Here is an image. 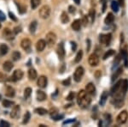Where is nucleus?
<instances>
[{
  "label": "nucleus",
  "mask_w": 128,
  "mask_h": 127,
  "mask_svg": "<svg viewBox=\"0 0 128 127\" xmlns=\"http://www.w3.org/2000/svg\"><path fill=\"white\" fill-rule=\"evenodd\" d=\"M84 68L81 67V66H79V67L76 69L75 71H74V80L77 82H80L84 76Z\"/></svg>",
  "instance_id": "obj_1"
},
{
  "label": "nucleus",
  "mask_w": 128,
  "mask_h": 127,
  "mask_svg": "<svg viewBox=\"0 0 128 127\" xmlns=\"http://www.w3.org/2000/svg\"><path fill=\"white\" fill-rule=\"evenodd\" d=\"M40 16L43 19H47L49 17L50 15V8L48 5H44L43 7L40 8Z\"/></svg>",
  "instance_id": "obj_2"
},
{
  "label": "nucleus",
  "mask_w": 128,
  "mask_h": 127,
  "mask_svg": "<svg viewBox=\"0 0 128 127\" xmlns=\"http://www.w3.org/2000/svg\"><path fill=\"white\" fill-rule=\"evenodd\" d=\"M128 119V112L126 111H122L120 112L116 118V122L118 124H123Z\"/></svg>",
  "instance_id": "obj_3"
},
{
  "label": "nucleus",
  "mask_w": 128,
  "mask_h": 127,
  "mask_svg": "<svg viewBox=\"0 0 128 127\" xmlns=\"http://www.w3.org/2000/svg\"><path fill=\"white\" fill-rule=\"evenodd\" d=\"M45 41L49 46H53L56 42V35L53 32H49L45 36Z\"/></svg>",
  "instance_id": "obj_4"
},
{
  "label": "nucleus",
  "mask_w": 128,
  "mask_h": 127,
  "mask_svg": "<svg viewBox=\"0 0 128 127\" xmlns=\"http://www.w3.org/2000/svg\"><path fill=\"white\" fill-rule=\"evenodd\" d=\"M112 39V34H100L99 36V41L101 44H105L106 46H108Z\"/></svg>",
  "instance_id": "obj_5"
},
{
  "label": "nucleus",
  "mask_w": 128,
  "mask_h": 127,
  "mask_svg": "<svg viewBox=\"0 0 128 127\" xmlns=\"http://www.w3.org/2000/svg\"><path fill=\"white\" fill-rule=\"evenodd\" d=\"M88 63H89V64H90V66H92V67L98 65L99 57L96 55V53L92 54V55H90V57H89V59H88Z\"/></svg>",
  "instance_id": "obj_6"
},
{
  "label": "nucleus",
  "mask_w": 128,
  "mask_h": 127,
  "mask_svg": "<svg viewBox=\"0 0 128 127\" xmlns=\"http://www.w3.org/2000/svg\"><path fill=\"white\" fill-rule=\"evenodd\" d=\"M22 77H23V71L20 70H16L14 72L13 76L10 77V82H16V81L20 80Z\"/></svg>",
  "instance_id": "obj_7"
},
{
  "label": "nucleus",
  "mask_w": 128,
  "mask_h": 127,
  "mask_svg": "<svg viewBox=\"0 0 128 127\" xmlns=\"http://www.w3.org/2000/svg\"><path fill=\"white\" fill-rule=\"evenodd\" d=\"M16 34L14 33V31L10 30V28H4V30L3 31V36L4 38L8 39V40H11L15 38Z\"/></svg>",
  "instance_id": "obj_8"
},
{
  "label": "nucleus",
  "mask_w": 128,
  "mask_h": 127,
  "mask_svg": "<svg viewBox=\"0 0 128 127\" xmlns=\"http://www.w3.org/2000/svg\"><path fill=\"white\" fill-rule=\"evenodd\" d=\"M47 83H48V80H47V77L45 76H40V77L38 78V82H37V84L38 86L41 89H44L46 88Z\"/></svg>",
  "instance_id": "obj_9"
},
{
  "label": "nucleus",
  "mask_w": 128,
  "mask_h": 127,
  "mask_svg": "<svg viewBox=\"0 0 128 127\" xmlns=\"http://www.w3.org/2000/svg\"><path fill=\"white\" fill-rule=\"evenodd\" d=\"M20 107L19 105H16L14 106V107L12 108V111L10 112V117L12 118H17L20 116Z\"/></svg>",
  "instance_id": "obj_10"
},
{
  "label": "nucleus",
  "mask_w": 128,
  "mask_h": 127,
  "mask_svg": "<svg viewBox=\"0 0 128 127\" xmlns=\"http://www.w3.org/2000/svg\"><path fill=\"white\" fill-rule=\"evenodd\" d=\"M32 46V42L29 39H23L20 42V47L22 49H24L25 51H29Z\"/></svg>",
  "instance_id": "obj_11"
},
{
  "label": "nucleus",
  "mask_w": 128,
  "mask_h": 127,
  "mask_svg": "<svg viewBox=\"0 0 128 127\" xmlns=\"http://www.w3.org/2000/svg\"><path fill=\"white\" fill-rule=\"evenodd\" d=\"M57 54H58V57L61 60H62L65 57V48H64L63 43H60L57 47Z\"/></svg>",
  "instance_id": "obj_12"
},
{
  "label": "nucleus",
  "mask_w": 128,
  "mask_h": 127,
  "mask_svg": "<svg viewBox=\"0 0 128 127\" xmlns=\"http://www.w3.org/2000/svg\"><path fill=\"white\" fill-rule=\"evenodd\" d=\"M46 47V41L44 39H40L36 44V49L38 52H42Z\"/></svg>",
  "instance_id": "obj_13"
},
{
  "label": "nucleus",
  "mask_w": 128,
  "mask_h": 127,
  "mask_svg": "<svg viewBox=\"0 0 128 127\" xmlns=\"http://www.w3.org/2000/svg\"><path fill=\"white\" fill-rule=\"evenodd\" d=\"M86 91L87 92V94H90V95H95V93H96V88H95L93 83H92V82L88 83L86 86Z\"/></svg>",
  "instance_id": "obj_14"
},
{
  "label": "nucleus",
  "mask_w": 128,
  "mask_h": 127,
  "mask_svg": "<svg viewBox=\"0 0 128 127\" xmlns=\"http://www.w3.org/2000/svg\"><path fill=\"white\" fill-rule=\"evenodd\" d=\"M36 95H37V100H38V101H44L46 100V98H47L46 94H45L44 91H42V90H38V91H37Z\"/></svg>",
  "instance_id": "obj_15"
},
{
  "label": "nucleus",
  "mask_w": 128,
  "mask_h": 127,
  "mask_svg": "<svg viewBox=\"0 0 128 127\" xmlns=\"http://www.w3.org/2000/svg\"><path fill=\"white\" fill-rule=\"evenodd\" d=\"M15 94H16V91L12 87L10 86H8L7 88L5 89V95L7 97H14L15 96Z\"/></svg>",
  "instance_id": "obj_16"
},
{
  "label": "nucleus",
  "mask_w": 128,
  "mask_h": 127,
  "mask_svg": "<svg viewBox=\"0 0 128 127\" xmlns=\"http://www.w3.org/2000/svg\"><path fill=\"white\" fill-rule=\"evenodd\" d=\"M86 95H87V92H86V90H80V91L79 94H78V95H77V102L79 105L82 101V100H83Z\"/></svg>",
  "instance_id": "obj_17"
},
{
  "label": "nucleus",
  "mask_w": 128,
  "mask_h": 127,
  "mask_svg": "<svg viewBox=\"0 0 128 127\" xmlns=\"http://www.w3.org/2000/svg\"><path fill=\"white\" fill-rule=\"evenodd\" d=\"M108 93L107 92V91H104V92L102 94L101 98H100V101H99L100 106L105 105V103H106V101H107V99H108Z\"/></svg>",
  "instance_id": "obj_18"
},
{
  "label": "nucleus",
  "mask_w": 128,
  "mask_h": 127,
  "mask_svg": "<svg viewBox=\"0 0 128 127\" xmlns=\"http://www.w3.org/2000/svg\"><path fill=\"white\" fill-rule=\"evenodd\" d=\"M12 68H13V64L10 61H6L3 64V69L6 72H10L12 70Z\"/></svg>",
  "instance_id": "obj_19"
},
{
  "label": "nucleus",
  "mask_w": 128,
  "mask_h": 127,
  "mask_svg": "<svg viewBox=\"0 0 128 127\" xmlns=\"http://www.w3.org/2000/svg\"><path fill=\"white\" fill-rule=\"evenodd\" d=\"M121 83H122V81H119L117 83H115L114 86L111 89V95H114V94H116L117 92H118V91L120 90V89Z\"/></svg>",
  "instance_id": "obj_20"
},
{
  "label": "nucleus",
  "mask_w": 128,
  "mask_h": 127,
  "mask_svg": "<svg viewBox=\"0 0 128 127\" xmlns=\"http://www.w3.org/2000/svg\"><path fill=\"white\" fill-rule=\"evenodd\" d=\"M90 98L88 96V95H86V97L84 98L83 100H82V101L80 102V107H87L89 105H90Z\"/></svg>",
  "instance_id": "obj_21"
},
{
  "label": "nucleus",
  "mask_w": 128,
  "mask_h": 127,
  "mask_svg": "<svg viewBox=\"0 0 128 127\" xmlns=\"http://www.w3.org/2000/svg\"><path fill=\"white\" fill-rule=\"evenodd\" d=\"M37 76H38V74H37V71L34 70V69H30L29 70H28V77L31 81H34L35 79L37 78Z\"/></svg>",
  "instance_id": "obj_22"
},
{
  "label": "nucleus",
  "mask_w": 128,
  "mask_h": 127,
  "mask_svg": "<svg viewBox=\"0 0 128 127\" xmlns=\"http://www.w3.org/2000/svg\"><path fill=\"white\" fill-rule=\"evenodd\" d=\"M81 21L80 20H75L74 21V22L72 23V28L74 31H79L80 29V27H81Z\"/></svg>",
  "instance_id": "obj_23"
},
{
  "label": "nucleus",
  "mask_w": 128,
  "mask_h": 127,
  "mask_svg": "<svg viewBox=\"0 0 128 127\" xmlns=\"http://www.w3.org/2000/svg\"><path fill=\"white\" fill-rule=\"evenodd\" d=\"M9 51V47L7 45L5 44H1L0 45V56H4L8 53Z\"/></svg>",
  "instance_id": "obj_24"
},
{
  "label": "nucleus",
  "mask_w": 128,
  "mask_h": 127,
  "mask_svg": "<svg viewBox=\"0 0 128 127\" xmlns=\"http://www.w3.org/2000/svg\"><path fill=\"white\" fill-rule=\"evenodd\" d=\"M114 15L112 13H108V15H107V16L105 17V19H104V22L106 24H111V23H113V22H114Z\"/></svg>",
  "instance_id": "obj_25"
},
{
  "label": "nucleus",
  "mask_w": 128,
  "mask_h": 127,
  "mask_svg": "<svg viewBox=\"0 0 128 127\" xmlns=\"http://www.w3.org/2000/svg\"><path fill=\"white\" fill-rule=\"evenodd\" d=\"M37 26H38V23H37L36 21H34V22H31L29 25V31L31 34H34L37 29Z\"/></svg>",
  "instance_id": "obj_26"
},
{
  "label": "nucleus",
  "mask_w": 128,
  "mask_h": 127,
  "mask_svg": "<svg viewBox=\"0 0 128 127\" xmlns=\"http://www.w3.org/2000/svg\"><path fill=\"white\" fill-rule=\"evenodd\" d=\"M122 71H123L122 68H119L118 70L114 72V74L112 76V82H114V80H116V79L118 78L121 74H122Z\"/></svg>",
  "instance_id": "obj_27"
},
{
  "label": "nucleus",
  "mask_w": 128,
  "mask_h": 127,
  "mask_svg": "<svg viewBox=\"0 0 128 127\" xmlns=\"http://www.w3.org/2000/svg\"><path fill=\"white\" fill-rule=\"evenodd\" d=\"M61 21L62 23H67V22H69V17L68 16V14L66 13V12H62L61 15Z\"/></svg>",
  "instance_id": "obj_28"
},
{
  "label": "nucleus",
  "mask_w": 128,
  "mask_h": 127,
  "mask_svg": "<svg viewBox=\"0 0 128 127\" xmlns=\"http://www.w3.org/2000/svg\"><path fill=\"white\" fill-rule=\"evenodd\" d=\"M119 3L117 1H114L113 0L111 2V9H112L114 12H118L119 11Z\"/></svg>",
  "instance_id": "obj_29"
},
{
  "label": "nucleus",
  "mask_w": 128,
  "mask_h": 127,
  "mask_svg": "<svg viewBox=\"0 0 128 127\" xmlns=\"http://www.w3.org/2000/svg\"><path fill=\"white\" fill-rule=\"evenodd\" d=\"M41 0H31V7L32 10H35L38 5H40Z\"/></svg>",
  "instance_id": "obj_30"
},
{
  "label": "nucleus",
  "mask_w": 128,
  "mask_h": 127,
  "mask_svg": "<svg viewBox=\"0 0 128 127\" xmlns=\"http://www.w3.org/2000/svg\"><path fill=\"white\" fill-rule=\"evenodd\" d=\"M35 112H36L37 114H40V115H44V114H46L48 111H47L46 109H44V108H42V107H40V108H36L35 109Z\"/></svg>",
  "instance_id": "obj_31"
},
{
  "label": "nucleus",
  "mask_w": 128,
  "mask_h": 127,
  "mask_svg": "<svg viewBox=\"0 0 128 127\" xmlns=\"http://www.w3.org/2000/svg\"><path fill=\"white\" fill-rule=\"evenodd\" d=\"M121 89L124 91V92H126L128 89V80L127 79H125L124 81H122V83H121Z\"/></svg>",
  "instance_id": "obj_32"
},
{
  "label": "nucleus",
  "mask_w": 128,
  "mask_h": 127,
  "mask_svg": "<svg viewBox=\"0 0 128 127\" xmlns=\"http://www.w3.org/2000/svg\"><path fill=\"white\" fill-rule=\"evenodd\" d=\"M20 59V53L18 51L13 52V53H12V59H13L14 61H17V60H19Z\"/></svg>",
  "instance_id": "obj_33"
},
{
  "label": "nucleus",
  "mask_w": 128,
  "mask_h": 127,
  "mask_svg": "<svg viewBox=\"0 0 128 127\" xmlns=\"http://www.w3.org/2000/svg\"><path fill=\"white\" fill-rule=\"evenodd\" d=\"M82 57H83V52L80 50V51L78 52L77 55L75 57V59H74V62L75 63H79V62H80V60L82 59Z\"/></svg>",
  "instance_id": "obj_34"
},
{
  "label": "nucleus",
  "mask_w": 128,
  "mask_h": 127,
  "mask_svg": "<svg viewBox=\"0 0 128 127\" xmlns=\"http://www.w3.org/2000/svg\"><path fill=\"white\" fill-rule=\"evenodd\" d=\"M114 50H112V49L108 50V52H106V53H105V54L104 55V58H102V59L105 60V59H108V58L111 57L112 55H114Z\"/></svg>",
  "instance_id": "obj_35"
},
{
  "label": "nucleus",
  "mask_w": 128,
  "mask_h": 127,
  "mask_svg": "<svg viewBox=\"0 0 128 127\" xmlns=\"http://www.w3.org/2000/svg\"><path fill=\"white\" fill-rule=\"evenodd\" d=\"M30 118H31L30 112H26V113H25V115H24L23 121H22V123H23L24 124H28V121H29V119H30Z\"/></svg>",
  "instance_id": "obj_36"
},
{
  "label": "nucleus",
  "mask_w": 128,
  "mask_h": 127,
  "mask_svg": "<svg viewBox=\"0 0 128 127\" xmlns=\"http://www.w3.org/2000/svg\"><path fill=\"white\" fill-rule=\"evenodd\" d=\"M31 94H32V89L31 88H26L24 90V97L26 98V99H28V98L30 97Z\"/></svg>",
  "instance_id": "obj_37"
},
{
  "label": "nucleus",
  "mask_w": 128,
  "mask_h": 127,
  "mask_svg": "<svg viewBox=\"0 0 128 127\" xmlns=\"http://www.w3.org/2000/svg\"><path fill=\"white\" fill-rule=\"evenodd\" d=\"M121 55L124 57V60H125V66H128V56H127V53L126 50H123L122 52H121Z\"/></svg>",
  "instance_id": "obj_38"
},
{
  "label": "nucleus",
  "mask_w": 128,
  "mask_h": 127,
  "mask_svg": "<svg viewBox=\"0 0 128 127\" xmlns=\"http://www.w3.org/2000/svg\"><path fill=\"white\" fill-rule=\"evenodd\" d=\"M12 105H14L13 101H8V100H4V101H3V106L4 107H10Z\"/></svg>",
  "instance_id": "obj_39"
},
{
  "label": "nucleus",
  "mask_w": 128,
  "mask_h": 127,
  "mask_svg": "<svg viewBox=\"0 0 128 127\" xmlns=\"http://www.w3.org/2000/svg\"><path fill=\"white\" fill-rule=\"evenodd\" d=\"M95 14H96V12H95V10L90 9V11H89V16H90V19H92V22H93L94 19H95Z\"/></svg>",
  "instance_id": "obj_40"
},
{
  "label": "nucleus",
  "mask_w": 128,
  "mask_h": 127,
  "mask_svg": "<svg viewBox=\"0 0 128 127\" xmlns=\"http://www.w3.org/2000/svg\"><path fill=\"white\" fill-rule=\"evenodd\" d=\"M52 117V118L54 120H56V121H57V120H60V119H62V118H64V115H60V114H55V115H53V116H51Z\"/></svg>",
  "instance_id": "obj_41"
},
{
  "label": "nucleus",
  "mask_w": 128,
  "mask_h": 127,
  "mask_svg": "<svg viewBox=\"0 0 128 127\" xmlns=\"http://www.w3.org/2000/svg\"><path fill=\"white\" fill-rule=\"evenodd\" d=\"M10 123L7 121H4V120H1L0 121V127H10Z\"/></svg>",
  "instance_id": "obj_42"
},
{
  "label": "nucleus",
  "mask_w": 128,
  "mask_h": 127,
  "mask_svg": "<svg viewBox=\"0 0 128 127\" xmlns=\"http://www.w3.org/2000/svg\"><path fill=\"white\" fill-rule=\"evenodd\" d=\"M6 80H7V76H6V75L0 72V82H5Z\"/></svg>",
  "instance_id": "obj_43"
},
{
  "label": "nucleus",
  "mask_w": 128,
  "mask_h": 127,
  "mask_svg": "<svg viewBox=\"0 0 128 127\" xmlns=\"http://www.w3.org/2000/svg\"><path fill=\"white\" fill-rule=\"evenodd\" d=\"M74 96H75V94H74V92H70L69 95H68L66 99H67L68 101H72V100H73L74 98Z\"/></svg>",
  "instance_id": "obj_44"
},
{
  "label": "nucleus",
  "mask_w": 128,
  "mask_h": 127,
  "mask_svg": "<svg viewBox=\"0 0 128 127\" xmlns=\"http://www.w3.org/2000/svg\"><path fill=\"white\" fill-rule=\"evenodd\" d=\"M70 83H71V79L70 78H68V79H66V80L62 81V84L64 86H69Z\"/></svg>",
  "instance_id": "obj_45"
},
{
  "label": "nucleus",
  "mask_w": 128,
  "mask_h": 127,
  "mask_svg": "<svg viewBox=\"0 0 128 127\" xmlns=\"http://www.w3.org/2000/svg\"><path fill=\"white\" fill-rule=\"evenodd\" d=\"M81 22L83 23V25H84V27H86V25L88 24V18H87V16H84V17H83V19H82Z\"/></svg>",
  "instance_id": "obj_46"
},
{
  "label": "nucleus",
  "mask_w": 128,
  "mask_h": 127,
  "mask_svg": "<svg viewBox=\"0 0 128 127\" xmlns=\"http://www.w3.org/2000/svg\"><path fill=\"white\" fill-rule=\"evenodd\" d=\"M5 19H6L5 15L4 14V12H2L0 10V22H4V21H5Z\"/></svg>",
  "instance_id": "obj_47"
},
{
  "label": "nucleus",
  "mask_w": 128,
  "mask_h": 127,
  "mask_svg": "<svg viewBox=\"0 0 128 127\" xmlns=\"http://www.w3.org/2000/svg\"><path fill=\"white\" fill-rule=\"evenodd\" d=\"M9 16H10V19L13 20L14 22H16V21H17V18L16 17L15 15H14L13 13H11V12H9Z\"/></svg>",
  "instance_id": "obj_48"
},
{
  "label": "nucleus",
  "mask_w": 128,
  "mask_h": 127,
  "mask_svg": "<svg viewBox=\"0 0 128 127\" xmlns=\"http://www.w3.org/2000/svg\"><path fill=\"white\" fill-rule=\"evenodd\" d=\"M13 31H14V33H15L16 34H18L20 31H22V28H20V27H16V28H14Z\"/></svg>",
  "instance_id": "obj_49"
},
{
  "label": "nucleus",
  "mask_w": 128,
  "mask_h": 127,
  "mask_svg": "<svg viewBox=\"0 0 128 127\" xmlns=\"http://www.w3.org/2000/svg\"><path fill=\"white\" fill-rule=\"evenodd\" d=\"M120 55H118L116 57V59H115V61L114 62V65H117L119 63H120Z\"/></svg>",
  "instance_id": "obj_50"
},
{
  "label": "nucleus",
  "mask_w": 128,
  "mask_h": 127,
  "mask_svg": "<svg viewBox=\"0 0 128 127\" xmlns=\"http://www.w3.org/2000/svg\"><path fill=\"white\" fill-rule=\"evenodd\" d=\"M75 10H76L75 8L72 5H70L68 7V11H69V13H71V14H74V12H75Z\"/></svg>",
  "instance_id": "obj_51"
},
{
  "label": "nucleus",
  "mask_w": 128,
  "mask_h": 127,
  "mask_svg": "<svg viewBox=\"0 0 128 127\" xmlns=\"http://www.w3.org/2000/svg\"><path fill=\"white\" fill-rule=\"evenodd\" d=\"M101 76H102V72H101V70H96V71L95 72V76H96V78L101 77Z\"/></svg>",
  "instance_id": "obj_52"
},
{
  "label": "nucleus",
  "mask_w": 128,
  "mask_h": 127,
  "mask_svg": "<svg viewBox=\"0 0 128 127\" xmlns=\"http://www.w3.org/2000/svg\"><path fill=\"white\" fill-rule=\"evenodd\" d=\"M71 44H72V50H73V52H74L76 48H77V45H76L75 42H73V41L71 42Z\"/></svg>",
  "instance_id": "obj_53"
},
{
  "label": "nucleus",
  "mask_w": 128,
  "mask_h": 127,
  "mask_svg": "<svg viewBox=\"0 0 128 127\" xmlns=\"http://www.w3.org/2000/svg\"><path fill=\"white\" fill-rule=\"evenodd\" d=\"M75 121V119H73V118H71V119L69 120H66V121L63 122V124H70V123H73Z\"/></svg>",
  "instance_id": "obj_54"
},
{
  "label": "nucleus",
  "mask_w": 128,
  "mask_h": 127,
  "mask_svg": "<svg viewBox=\"0 0 128 127\" xmlns=\"http://www.w3.org/2000/svg\"><path fill=\"white\" fill-rule=\"evenodd\" d=\"M119 5H121V6H123L124 5V0H119Z\"/></svg>",
  "instance_id": "obj_55"
},
{
  "label": "nucleus",
  "mask_w": 128,
  "mask_h": 127,
  "mask_svg": "<svg viewBox=\"0 0 128 127\" xmlns=\"http://www.w3.org/2000/svg\"><path fill=\"white\" fill-rule=\"evenodd\" d=\"M74 3L76 4V5H80V0H74Z\"/></svg>",
  "instance_id": "obj_56"
},
{
  "label": "nucleus",
  "mask_w": 128,
  "mask_h": 127,
  "mask_svg": "<svg viewBox=\"0 0 128 127\" xmlns=\"http://www.w3.org/2000/svg\"><path fill=\"white\" fill-rule=\"evenodd\" d=\"M0 28H1V23H0Z\"/></svg>",
  "instance_id": "obj_57"
},
{
  "label": "nucleus",
  "mask_w": 128,
  "mask_h": 127,
  "mask_svg": "<svg viewBox=\"0 0 128 127\" xmlns=\"http://www.w3.org/2000/svg\"><path fill=\"white\" fill-rule=\"evenodd\" d=\"M0 99H1V95H0Z\"/></svg>",
  "instance_id": "obj_58"
}]
</instances>
